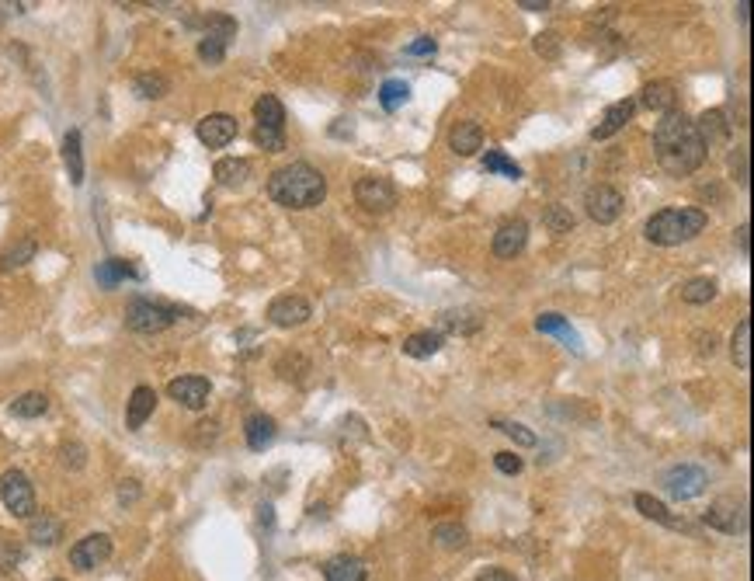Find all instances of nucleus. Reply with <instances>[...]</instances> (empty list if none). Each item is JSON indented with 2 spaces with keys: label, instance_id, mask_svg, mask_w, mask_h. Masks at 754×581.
Wrapping results in <instances>:
<instances>
[{
  "label": "nucleus",
  "instance_id": "nucleus-1",
  "mask_svg": "<svg viewBox=\"0 0 754 581\" xmlns=\"http://www.w3.org/2000/svg\"><path fill=\"white\" fill-rule=\"evenodd\" d=\"M654 150H657L661 167L674 178H685L706 164V147L695 133V122L678 109L661 115V122L654 129Z\"/></svg>",
  "mask_w": 754,
  "mask_h": 581
},
{
  "label": "nucleus",
  "instance_id": "nucleus-2",
  "mask_svg": "<svg viewBox=\"0 0 754 581\" xmlns=\"http://www.w3.org/2000/svg\"><path fill=\"white\" fill-rule=\"evenodd\" d=\"M268 195L271 202L286 205V209H313L327 199V178L306 164V160H296L278 167L271 178H268Z\"/></svg>",
  "mask_w": 754,
  "mask_h": 581
},
{
  "label": "nucleus",
  "instance_id": "nucleus-3",
  "mask_svg": "<svg viewBox=\"0 0 754 581\" xmlns=\"http://www.w3.org/2000/svg\"><path fill=\"white\" fill-rule=\"evenodd\" d=\"M710 224V216L695 205H671V209H661L646 220V241L650 244H661V247H678L695 241L702 230Z\"/></svg>",
  "mask_w": 754,
  "mask_h": 581
},
{
  "label": "nucleus",
  "instance_id": "nucleus-4",
  "mask_svg": "<svg viewBox=\"0 0 754 581\" xmlns=\"http://www.w3.org/2000/svg\"><path fill=\"white\" fill-rule=\"evenodd\" d=\"M174 320H178V310L167 307V303H156V300L136 296V300H129V307H126V328L136 331V335H160Z\"/></svg>",
  "mask_w": 754,
  "mask_h": 581
},
{
  "label": "nucleus",
  "instance_id": "nucleus-5",
  "mask_svg": "<svg viewBox=\"0 0 754 581\" xmlns=\"http://www.w3.org/2000/svg\"><path fill=\"white\" fill-rule=\"evenodd\" d=\"M0 501L14 519H32L35 515V488L24 470H4L0 477Z\"/></svg>",
  "mask_w": 754,
  "mask_h": 581
},
{
  "label": "nucleus",
  "instance_id": "nucleus-6",
  "mask_svg": "<svg viewBox=\"0 0 754 581\" xmlns=\"http://www.w3.org/2000/svg\"><path fill=\"white\" fill-rule=\"evenodd\" d=\"M233 35H237V22L230 14H209L205 18V35L199 43V56L205 63H220Z\"/></svg>",
  "mask_w": 754,
  "mask_h": 581
},
{
  "label": "nucleus",
  "instance_id": "nucleus-7",
  "mask_svg": "<svg viewBox=\"0 0 754 581\" xmlns=\"http://www.w3.org/2000/svg\"><path fill=\"white\" fill-rule=\"evenodd\" d=\"M355 202L369 213H390L397 205V188L382 175H365L355 181Z\"/></svg>",
  "mask_w": 754,
  "mask_h": 581
},
{
  "label": "nucleus",
  "instance_id": "nucleus-8",
  "mask_svg": "<svg viewBox=\"0 0 754 581\" xmlns=\"http://www.w3.org/2000/svg\"><path fill=\"white\" fill-rule=\"evenodd\" d=\"M706 484H710V477H706V470L702 467H692V463H682V467H671L664 473V488L671 498H678V501H692V498H699V494L706 491Z\"/></svg>",
  "mask_w": 754,
  "mask_h": 581
},
{
  "label": "nucleus",
  "instance_id": "nucleus-9",
  "mask_svg": "<svg viewBox=\"0 0 754 581\" xmlns=\"http://www.w3.org/2000/svg\"><path fill=\"white\" fill-rule=\"evenodd\" d=\"M584 209H588V216H591L595 224H601V226L616 224L622 213L619 188H612V185H591V188L584 192Z\"/></svg>",
  "mask_w": 754,
  "mask_h": 581
},
{
  "label": "nucleus",
  "instance_id": "nucleus-10",
  "mask_svg": "<svg viewBox=\"0 0 754 581\" xmlns=\"http://www.w3.org/2000/svg\"><path fill=\"white\" fill-rule=\"evenodd\" d=\"M108 557H111V537H105V533H90V537L77 539L70 547V564L77 571H94V567H101Z\"/></svg>",
  "mask_w": 754,
  "mask_h": 581
},
{
  "label": "nucleus",
  "instance_id": "nucleus-11",
  "mask_svg": "<svg viewBox=\"0 0 754 581\" xmlns=\"http://www.w3.org/2000/svg\"><path fill=\"white\" fill-rule=\"evenodd\" d=\"M706 526L727 533V537H737V533H748V512H744L740 501L720 498V501H712L710 512H706Z\"/></svg>",
  "mask_w": 754,
  "mask_h": 581
},
{
  "label": "nucleus",
  "instance_id": "nucleus-12",
  "mask_svg": "<svg viewBox=\"0 0 754 581\" xmlns=\"http://www.w3.org/2000/svg\"><path fill=\"white\" fill-rule=\"evenodd\" d=\"M268 324H275V328H299V324H306L313 317V307L310 300H303V296H278V300H271L268 303Z\"/></svg>",
  "mask_w": 754,
  "mask_h": 581
},
{
  "label": "nucleus",
  "instance_id": "nucleus-13",
  "mask_svg": "<svg viewBox=\"0 0 754 581\" xmlns=\"http://www.w3.org/2000/svg\"><path fill=\"white\" fill-rule=\"evenodd\" d=\"M195 133H199V139L209 150H222V147H230L237 139V119L226 112H212L195 126Z\"/></svg>",
  "mask_w": 754,
  "mask_h": 581
},
{
  "label": "nucleus",
  "instance_id": "nucleus-14",
  "mask_svg": "<svg viewBox=\"0 0 754 581\" xmlns=\"http://www.w3.org/2000/svg\"><path fill=\"white\" fill-rule=\"evenodd\" d=\"M167 394H171L181 407H188V411H202V407L209 404L212 383L205 380V376H178V380L167 383Z\"/></svg>",
  "mask_w": 754,
  "mask_h": 581
},
{
  "label": "nucleus",
  "instance_id": "nucleus-15",
  "mask_svg": "<svg viewBox=\"0 0 754 581\" xmlns=\"http://www.w3.org/2000/svg\"><path fill=\"white\" fill-rule=\"evenodd\" d=\"M525 244H529V224L525 220H508L494 233V254L497 258H514V254L525 251Z\"/></svg>",
  "mask_w": 754,
  "mask_h": 581
},
{
  "label": "nucleus",
  "instance_id": "nucleus-16",
  "mask_svg": "<svg viewBox=\"0 0 754 581\" xmlns=\"http://www.w3.org/2000/svg\"><path fill=\"white\" fill-rule=\"evenodd\" d=\"M695 133H699V139H702V147L710 150V147H720V143H727L733 133V122L727 119V112L723 109H710V112L699 115V122H695Z\"/></svg>",
  "mask_w": 754,
  "mask_h": 581
},
{
  "label": "nucleus",
  "instance_id": "nucleus-17",
  "mask_svg": "<svg viewBox=\"0 0 754 581\" xmlns=\"http://www.w3.org/2000/svg\"><path fill=\"white\" fill-rule=\"evenodd\" d=\"M254 119H258L261 133H286V109L275 94H261L254 101Z\"/></svg>",
  "mask_w": 754,
  "mask_h": 581
},
{
  "label": "nucleus",
  "instance_id": "nucleus-18",
  "mask_svg": "<svg viewBox=\"0 0 754 581\" xmlns=\"http://www.w3.org/2000/svg\"><path fill=\"white\" fill-rule=\"evenodd\" d=\"M448 147L459 157H473L476 150H484V129L480 122H456L448 133Z\"/></svg>",
  "mask_w": 754,
  "mask_h": 581
},
{
  "label": "nucleus",
  "instance_id": "nucleus-19",
  "mask_svg": "<svg viewBox=\"0 0 754 581\" xmlns=\"http://www.w3.org/2000/svg\"><path fill=\"white\" fill-rule=\"evenodd\" d=\"M633 112H636V101H616V105H608L605 109V115H601V122L591 129V139H608V136H616L633 119Z\"/></svg>",
  "mask_w": 754,
  "mask_h": 581
},
{
  "label": "nucleus",
  "instance_id": "nucleus-20",
  "mask_svg": "<svg viewBox=\"0 0 754 581\" xmlns=\"http://www.w3.org/2000/svg\"><path fill=\"white\" fill-rule=\"evenodd\" d=\"M154 407H156L154 386H136L133 397H129V407H126V425L133 428V432H139V428L146 425V418L154 414Z\"/></svg>",
  "mask_w": 754,
  "mask_h": 581
},
{
  "label": "nucleus",
  "instance_id": "nucleus-21",
  "mask_svg": "<svg viewBox=\"0 0 754 581\" xmlns=\"http://www.w3.org/2000/svg\"><path fill=\"white\" fill-rule=\"evenodd\" d=\"M324 581H369V567H365V560L362 557L341 554V557L327 560Z\"/></svg>",
  "mask_w": 754,
  "mask_h": 581
},
{
  "label": "nucleus",
  "instance_id": "nucleus-22",
  "mask_svg": "<svg viewBox=\"0 0 754 581\" xmlns=\"http://www.w3.org/2000/svg\"><path fill=\"white\" fill-rule=\"evenodd\" d=\"M28 539H32L35 547H52V543L63 539V522H60L52 512L32 515V522H28Z\"/></svg>",
  "mask_w": 754,
  "mask_h": 581
},
{
  "label": "nucleus",
  "instance_id": "nucleus-23",
  "mask_svg": "<svg viewBox=\"0 0 754 581\" xmlns=\"http://www.w3.org/2000/svg\"><path fill=\"white\" fill-rule=\"evenodd\" d=\"M244 435H247V446L254 449V452H261V449H268L271 443H275L278 425H275V418H271V414H250V418L244 422Z\"/></svg>",
  "mask_w": 754,
  "mask_h": 581
},
{
  "label": "nucleus",
  "instance_id": "nucleus-24",
  "mask_svg": "<svg viewBox=\"0 0 754 581\" xmlns=\"http://www.w3.org/2000/svg\"><path fill=\"white\" fill-rule=\"evenodd\" d=\"M535 331H539V335L560 338L567 348L580 352V335L567 324V317H560V313H539V317H535Z\"/></svg>",
  "mask_w": 754,
  "mask_h": 581
},
{
  "label": "nucleus",
  "instance_id": "nucleus-25",
  "mask_svg": "<svg viewBox=\"0 0 754 581\" xmlns=\"http://www.w3.org/2000/svg\"><path fill=\"white\" fill-rule=\"evenodd\" d=\"M640 101H644L650 112L667 115L678 109V90H674V84H667V81H654V84H646L644 88Z\"/></svg>",
  "mask_w": 754,
  "mask_h": 581
},
{
  "label": "nucleus",
  "instance_id": "nucleus-26",
  "mask_svg": "<svg viewBox=\"0 0 754 581\" xmlns=\"http://www.w3.org/2000/svg\"><path fill=\"white\" fill-rule=\"evenodd\" d=\"M403 356L407 358H431L438 356V348H442V335L438 331H418V335L403 338Z\"/></svg>",
  "mask_w": 754,
  "mask_h": 581
},
{
  "label": "nucleus",
  "instance_id": "nucleus-27",
  "mask_svg": "<svg viewBox=\"0 0 754 581\" xmlns=\"http://www.w3.org/2000/svg\"><path fill=\"white\" fill-rule=\"evenodd\" d=\"M212 175H216L220 185H230V188L233 185H244L250 178V160H244V157H222V160H216Z\"/></svg>",
  "mask_w": 754,
  "mask_h": 581
},
{
  "label": "nucleus",
  "instance_id": "nucleus-28",
  "mask_svg": "<svg viewBox=\"0 0 754 581\" xmlns=\"http://www.w3.org/2000/svg\"><path fill=\"white\" fill-rule=\"evenodd\" d=\"M633 501H636V509H640V515H646V519H654V522H661V526H671V529H688L685 522H678L674 515L667 512L664 501H657L654 494H636Z\"/></svg>",
  "mask_w": 754,
  "mask_h": 581
},
{
  "label": "nucleus",
  "instance_id": "nucleus-29",
  "mask_svg": "<svg viewBox=\"0 0 754 581\" xmlns=\"http://www.w3.org/2000/svg\"><path fill=\"white\" fill-rule=\"evenodd\" d=\"M94 275H98V282H101L105 290H115V286H118V282H126V279H139V271H136L129 262H118V258L101 262Z\"/></svg>",
  "mask_w": 754,
  "mask_h": 581
},
{
  "label": "nucleus",
  "instance_id": "nucleus-30",
  "mask_svg": "<svg viewBox=\"0 0 754 581\" xmlns=\"http://www.w3.org/2000/svg\"><path fill=\"white\" fill-rule=\"evenodd\" d=\"M63 160H67V171L73 185H84V150H80V133L70 129L63 139Z\"/></svg>",
  "mask_w": 754,
  "mask_h": 581
},
{
  "label": "nucleus",
  "instance_id": "nucleus-31",
  "mask_svg": "<svg viewBox=\"0 0 754 581\" xmlns=\"http://www.w3.org/2000/svg\"><path fill=\"white\" fill-rule=\"evenodd\" d=\"M407 101H410V84H407V81H400V77L382 81V88H379V105H382L386 112H397V109H403Z\"/></svg>",
  "mask_w": 754,
  "mask_h": 581
},
{
  "label": "nucleus",
  "instance_id": "nucleus-32",
  "mask_svg": "<svg viewBox=\"0 0 754 581\" xmlns=\"http://www.w3.org/2000/svg\"><path fill=\"white\" fill-rule=\"evenodd\" d=\"M730 356L737 369H751V320H740L730 338Z\"/></svg>",
  "mask_w": 754,
  "mask_h": 581
},
{
  "label": "nucleus",
  "instance_id": "nucleus-33",
  "mask_svg": "<svg viewBox=\"0 0 754 581\" xmlns=\"http://www.w3.org/2000/svg\"><path fill=\"white\" fill-rule=\"evenodd\" d=\"M35 251H39V244H35L32 237H24V241H18V244L7 247V251L0 254V269H4V271L22 269V265H28V262L35 258Z\"/></svg>",
  "mask_w": 754,
  "mask_h": 581
},
{
  "label": "nucleus",
  "instance_id": "nucleus-34",
  "mask_svg": "<svg viewBox=\"0 0 754 581\" xmlns=\"http://www.w3.org/2000/svg\"><path fill=\"white\" fill-rule=\"evenodd\" d=\"M431 537H435V543H438L442 550H463L469 533H467V526H459V522H438Z\"/></svg>",
  "mask_w": 754,
  "mask_h": 581
},
{
  "label": "nucleus",
  "instance_id": "nucleus-35",
  "mask_svg": "<svg viewBox=\"0 0 754 581\" xmlns=\"http://www.w3.org/2000/svg\"><path fill=\"white\" fill-rule=\"evenodd\" d=\"M45 411H49V397H45V394H39V390H32V394H22L18 401L11 404V414H14V418H42Z\"/></svg>",
  "mask_w": 754,
  "mask_h": 581
},
{
  "label": "nucleus",
  "instance_id": "nucleus-36",
  "mask_svg": "<svg viewBox=\"0 0 754 581\" xmlns=\"http://www.w3.org/2000/svg\"><path fill=\"white\" fill-rule=\"evenodd\" d=\"M682 300L685 303H692V307H702V303H710V300H716V282L712 279H688L685 286H682Z\"/></svg>",
  "mask_w": 754,
  "mask_h": 581
},
{
  "label": "nucleus",
  "instance_id": "nucleus-37",
  "mask_svg": "<svg viewBox=\"0 0 754 581\" xmlns=\"http://www.w3.org/2000/svg\"><path fill=\"white\" fill-rule=\"evenodd\" d=\"M484 167H487V171H497V175H508L511 181L522 178V167H518V164H514L504 150H487V157H484Z\"/></svg>",
  "mask_w": 754,
  "mask_h": 581
},
{
  "label": "nucleus",
  "instance_id": "nucleus-38",
  "mask_svg": "<svg viewBox=\"0 0 754 581\" xmlns=\"http://www.w3.org/2000/svg\"><path fill=\"white\" fill-rule=\"evenodd\" d=\"M133 88L139 98H150V101H154V98H164V94H167V81H164L160 73H139Z\"/></svg>",
  "mask_w": 754,
  "mask_h": 581
},
{
  "label": "nucleus",
  "instance_id": "nucleus-39",
  "mask_svg": "<svg viewBox=\"0 0 754 581\" xmlns=\"http://www.w3.org/2000/svg\"><path fill=\"white\" fill-rule=\"evenodd\" d=\"M542 224L550 226L553 233H570V226H574V216H570L563 205H550V209H546V216H542Z\"/></svg>",
  "mask_w": 754,
  "mask_h": 581
},
{
  "label": "nucleus",
  "instance_id": "nucleus-40",
  "mask_svg": "<svg viewBox=\"0 0 754 581\" xmlns=\"http://www.w3.org/2000/svg\"><path fill=\"white\" fill-rule=\"evenodd\" d=\"M494 428H501V432H504V435H511V439H514V443H518V446H535V443H539V439H535V432H529V428L525 425H518V422H494Z\"/></svg>",
  "mask_w": 754,
  "mask_h": 581
},
{
  "label": "nucleus",
  "instance_id": "nucleus-41",
  "mask_svg": "<svg viewBox=\"0 0 754 581\" xmlns=\"http://www.w3.org/2000/svg\"><path fill=\"white\" fill-rule=\"evenodd\" d=\"M24 550L14 543V539H0V571H14L22 564Z\"/></svg>",
  "mask_w": 754,
  "mask_h": 581
},
{
  "label": "nucleus",
  "instance_id": "nucleus-42",
  "mask_svg": "<svg viewBox=\"0 0 754 581\" xmlns=\"http://www.w3.org/2000/svg\"><path fill=\"white\" fill-rule=\"evenodd\" d=\"M535 52H539V56H550V60H556V56H560V35H556V32H542V35H535Z\"/></svg>",
  "mask_w": 754,
  "mask_h": 581
},
{
  "label": "nucleus",
  "instance_id": "nucleus-43",
  "mask_svg": "<svg viewBox=\"0 0 754 581\" xmlns=\"http://www.w3.org/2000/svg\"><path fill=\"white\" fill-rule=\"evenodd\" d=\"M254 139H258V147L268 150V154L286 150V133H261V129H254Z\"/></svg>",
  "mask_w": 754,
  "mask_h": 581
},
{
  "label": "nucleus",
  "instance_id": "nucleus-44",
  "mask_svg": "<svg viewBox=\"0 0 754 581\" xmlns=\"http://www.w3.org/2000/svg\"><path fill=\"white\" fill-rule=\"evenodd\" d=\"M63 463H67L70 470H80L88 463V449L80 446V443H67V446H63Z\"/></svg>",
  "mask_w": 754,
  "mask_h": 581
},
{
  "label": "nucleus",
  "instance_id": "nucleus-45",
  "mask_svg": "<svg viewBox=\"0 0 754 581\" xmlns=\"http://www.w3.org/2000/svg\"><path fill=\"white\" fill-rule=\"evenodd\" d=\"M494 467L501 470V473H508V477H514V473H522V456L518 452H497L494 456Z\"/></svg>",
  "mask_w": 754,
  "mask_h": 581
},
{
  "label": "nucleus",
  "instance_id": "nucleus-46",
  "mask_svg": "<svg viewBox=\"0 0 754 581\" xmlns=\"http://www.w3.org/2000/svg\"><path fill=\"white\" fill-rule=\"evenodd\" d=\"M733 178L740 181V188H748V150L740 147V154H733Z\"/></svg>",
  "mask_w": 754,
  "mask_h": 581
},
{
  "label": "nucleus",
  "instance_id": "nucleus-47",
  "mask_svg": "<svg viewBox=\"0 0 754 581\" xmlns=\"http://www.w3.org/2000/svg\"><path fill=\"white\" fill-rule=\"evenodd\" d=\"M435 49H438L435 39H414L403 52H407V56H435Z\"/></svg>",
  "mask_w": 754,
  "mask_h": 581
},
{
  "label": "nucleus",
  "instance_id": "nucleus-48",
  "mask_svg": "<svg viewBox=\"0 0 754 581\" xmlns=\"http://www.w3.org/2000/svg\"><path fill=\"white\" fill-rule=\"evenodd\" d=\"M118 498H122V505H133L136 498H139V481H122Z\"/></svg>",
  "mask_w": 754,
  "mask_h": 581
},
{
  "label": "nucleus",
  "instance_id": "nucleus-49",
  "mask_svg": "<svg viewBox=\"0 0 754 581\" xmlns=\"http://www.w3.org/2000/svg\"><path fill=\"white\" fill-rule=\"evenodd\" d=\"M476 581H518V578H514V575H508V571H501V567H487V571H484V575H480Z\"/></svg>",
  "mask_w": 754,
  "mask_h": 581
},
{
  "label": "nucleus",
  "instance_id": "nucleus-50",
  "mask_svg": "<svg viewBox=\"0 0 754 581\" xmlns=\"http://www.w3.org/2000/svg\"><path fill=\"white\" fill-rule=\"evenodd\" d=\"M737 244H740L744 254H751V226L748 224H740V230H737Z\"/></svg>",
  "mask_w": 754,
  "mask_h": 581
},
{
  "label": "nucleus",
  "instance_id": "nucleus-51",
  "mask_svg": "<svg viewBox=\"0 0 754 581\" xmlns=\"http://www.w3.org/2000/svg\"><path fill=\"white\" fill-rule=\"evenodd\" d=\"M518 7H525V11H550V4H546V0H542V4H539V0H522Z\"/></svg>",
  "mask_w": 754,
  "mask_h": 581
},
{
  "label": "nucleus",
  "instance_id": "nucleus-52",
  "mask_svg": "<svg viewBox=\"0 0 754 581\" xmlns=\"http://www.w3.org/2000/svg\"><path fill=\"white\" fill-rule=\"evenodd\" d=\"M702 356H712L716 352V335H710V338H702V348H699Z\"/></svg>",
  "mask_w": 754,
  "mask_h": 581
},
{
  "label": "nucleus",
  "instance_id": "nucleus-53",
  "mask_svg": "<svg viewBox=\"0 0 754 581\" xmlns=\"http://www.w3.org/2000/svg\"><path fill=\"white\" fill-rule=\"evenodd\" d=\"M52 581H63V578H52Z\"/></svg>",
  "mask_w": 754,
  "mask_h": 581
}]
</instances>
